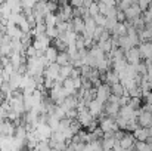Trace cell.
Returning <instances> with one entry per match:
<instances>
[{"label": "cell", "instance_id": "obj_1", "mask_svg": "<svg viewBox=\"0 0 152 151\" xmlns=\"http://www.w3.org/2000/svg\"><path fill=\"white\" fill-rule=\"evenodd\" d=\"M52 127L48 123H37V127H36V135H37V139L42 141V139H49L52 135Z\"/></svg>", "mask_w": 152, "mask_h": 151}, {"label": "cell", "instance_id": "obj_2", "mask_svg": "<svg viewBox=\"0 0 152 151\" xmlns=\"http://www.w3.org/2000/svg\"><path fill=\"white\" fill-rule=\"evenodd\" d=\"M109 95H111V86L109 85H106L105 82H102L101 85L96 88V99H99L101 102H106L108 98H109Z\"/></svg>", "mask_w": 152, "mask_h": 151}, {"label": "cell", "instance_id": "obj_3", "mask_svg": "<svg viewBox=\"0 0 152 151\" xmlns=\"http://www.w3.org/2000/svg\"><path fill=\"white\" fill-rule=\"evenodd\" d=\"M95 117H93V114L89 111V108L86 107V108H83V110H78V114H77V120L80 122V124L83 126V127H87L89 126V123L93 120Z\"/></svg>", "mask_w": 152, "mask_h": 151}, {"label": "cell", "instance_id": "obj_4", "mask_svg": "<svg viewBox=\"0 0 152 151\" xmlns=\"http://www.w3.org/2000/svg\"><path fill=\"white\" fill-rule=\"evenodd\" d=\"M52 45V39L50 37H48L46 34H39V36H36L34 39H33V46L36 48V49H46L48 46H50Z\"/></svg>", "mask_w": 152, "mask_h": 151}, {"label": "cell", "instance_id": "obj_5", "mask_svg": "<svg viewBox=\"0 0 152 151\" xmlns=\"http://www.w3.org/2000/svg\"><path fill=\"white\" fill-rule=\"evenodd\" d=\"M124 58H126V61H127L129 64H133V65L137 64L139 61H142L137 46H133V48H130V49L124 50Z\"/></svg>", "mask_w": 152, "mask_h": 151}, {"label": "cell", "instance_id": "obj_6", "mask_svg": "<svg viewBox=\"0 0 152 151\" xmlns=\"http://www.w3.org/2000/svg\"><path fill=\"white\" fill-rule=\"evenodd\" d=\"M137 49H139V53H140V59H149L152 58V42L148 40V42H140L137 45Z\"/></svg>", "mask_w": 152, "mask_h": 151}, {"label": "cell", "instance_id": "obj_7", "mask_svg": "<svg viewBox=\"0 0 152 151\" xmlns=\"http://www.w3.org/2000/svg\"><path fill=\"white\" fill-rule=\"evenodd\" d=\"M134 136H133V133L132 132H124V136L118 141L120 142V145H121V148L123 150H134Z\"/></svg>", "mask_w": 152, "mask_h": 151}, {"label": "cell", "instance_id": "obj_8", "mask_svg": "<svg viewBox=\"0 0 152 151\" xmlns=\"http://www.w3.org/2000/svg\"><path fill=\"white\" fill-rule=\"evenodd\" d=\"M124 13H126V19H134L142 15V9L139 7L137 3H132L130 6H127L124 9Z\"/></svg>", "mask_w": 152, "mask_h": 151}, {"label": "cell", "instance_id": "obj_9", "mask_svg": "<svg viewBox=\"0 0 152 151\" xmlns=\"http://www.w3.org/2000/svg\"><path fill=\"white\" fill-rule=\"evenodd\" d=\"M87 108H89V111L93 114V117H98L102 111H103V102H101L99 99L95 98V99H92L87 104Z\"/></svg>", "mask_w": 152, "mask_h": 151}, {"label": "cell", "instance_id": "obj_10", "mask_svg": "<svg viewBox=\"0 0 152 151\" xmlns=\"http://www.w3.org/2000/svg\"><path fill=\"white\" fill-rule=\"evenodd\" d=\"M137 123H139V126H143V127L152 126V113H148V111L142 110L140 114L137 116Z\"/></svg>", "mask_w": 152, "mask_h": 151}, {"label": "cell", "instance_id": "obj_11", "mask_svg": "<svg viewBox=\"0 0 152 151\" xmlns=\"http://www.w3.org/2000/svg\"><path fill=\"white\" fill-rule=\"evenodd\" d=\"M103 111H105L108 116H111V117L115 119V116H117L118 111H120V104H117V102H111V101H106V102L103 104Z\"/></svg>", "mask_w": 152, "mask_h": 151}, {"label": "cell", "instance_id": "obj_12", "mask_svg": "<svg viewBox=\"0 0 152 151\" xmlns=\"http://www.w3.org/2000/svg\"><path fill=\"white\" fill-rule=\"evenodd\" d=\"M1 135H13L15 133V124L12 120L9 119H4L3 123H1V130H0Z\"/></svg>", "mask_w": 152, "mask_h": 151}, {"label": "cell", "instance_id": "obj_13", "mask_svg": "<svg viewBox=\"0 0 152 151\" xmlns=\"http://www.w3.org/2000/svg\"><path fill=\"white\" fill-rule=\"evenodd\" d=\"M132 133H133V136H134L136 141H146L148 136H149L148 127H143V126H139V127H137L136 130H133Z\"/></svg>", "mask_w": 152, "mask_h": 151}, {"label": "cell", "instance_id": "obj_14", "mask_svg": "<svg viewBox=\"0 0 152 151\" xmlns=\"http://www.w3.org/2000/svg\"><path fill=\"white\" fill-rule=\"evenodd\" d=\"M71 24H72V30L77 33V34H81L84 31V19L81 16H74L71 19Z\"/></svg>", "mask_w": 152, "mask_h": 151}, {"label": "cell", "instance_id": "obj_15", "mask_svg": "<svg viewBox=\"0 0 152 151\" xmlns=\"http://www.w3.org/2000/svg\"><path fill=\"white\" fill-rule=\"evenodd\" d=\"M111 34H114V36H126L127 34V27H126V24L124 22H118L117 21V24L112 27V30H111Z\"/></svg>", "mask_w": 152, "mask_h": 151}, {"label": "cell", "instance_id": "obj_16", "mask_svg": "<svg viewBox=\"0 0 152 151\" xmlns=\"http://www.w3.org/2000/svg\"><path fill=\"white\" fill-rule=\"evenodd\" d=\"M111 94H112V95H117V96H121V95H124V94H129V91L118 82V83L111 85Z\"/></svg>", "mask_w": 152, "mask_h": 151}, {"label": "cell", "instance_id": "obj_17", "mask_svg": "<svg viewBox=\"0 0 152 151\" xmlns=\"http://www.w3.org/2000/svg\"><path fill=\"white\" fill-rule=\"evenodd\" d=\"M118 48H121L123 50H127V49H130V48H133L132 40L129 39V36H127V34H126V36H120V37H118Z\"/></svg>", "mask_w": 152, "mask_h": 151}, {"label": "cell", "instance_id": "obj_18", "mask_svg": "<svg viewBox=\"0 0 152 151\" xmlns=\"http://www.w3.org/2000/svg\"><path fill=\"white\" fill-rule=\"evenodd\" d=\"M62 86L66 89V92H68L69 95H75V94H77V89L74 88V83H72V79H71V77H66V79L62 82Z\"/></svg>", "mask_w": 152, "mask_h": 151}, {"label": "cell", "instance_id": "obj_19", "mask_svg": "<svg viewBox=\"0 0 152 151\" xmlns=\"http://www.w3.org/2000/svg\"><path fill=\"white\" fill-rule=\"evenodd\" d=\"M56 55H58V49H56L53 45L48 46V48L45 49V56H46L50 62H55V61H56Z\"/></svg>", "mask_w": 152, "mask_h": 151}, {"label": "cell", "instance_id": "obj_20", "mask_svg": "<svg viewBox=\"0 0 152 151\" xmlns=\"http://www.w3.org/2000/svg\"><path fill=\"white\" fill-rule=\"evenodd\" d=\"M72 67H74V65H72L71 62H68V64H65V65H61V68H59V76H61L62 79H66V77H69Z\"/></svg>", "mask_w": 152, "mask_h": 151}, {"label": "cell", "instance_id": "obj_21", "mask_svg": "<svg viewBox=\"0 0 152 151\" xmlns=\"http://www.w3.org/2000/svg\"><path fill=\"white\" fill-rule=\"evenodd\" d=\"M56 22H58V16H56V13L49 12V13L45 15V24H46V27H55Z\"/></svg>", "mask_w": 152, "mask_h": 151}, {"label": "cell", "instance_id": "obj_22", "mask_svg": "<svg viewBox=\"0 0 152 151\" xmlns=\"http://www.w3.org/2000/svg\"><path fill=\"white\" fill-rule=\"evenodd\" d=\"M96 45H98V46H99V48L105 52V55H106V53H109V52H111V49H112V40H111V39L96 42Z\"/></svg>", "mask_w": 152, "mask_h": 151}, {"label": "cell", "instance_id": "obj_23", "mask_svg": "<svg viewBox=\"0 0 152 151\" xmlns=\"http://www.w3.org/2000/svg\"><path fill=\"white\" fill-rule=\"evenodd\" d=\"M55 62H58L59 65H65V64H68V62H69V56H68V53H66L65 50L58 52V55H56V61H55Z\"/></svg>", "mask_w": 152, "mask_h": 151}, {"label": "cell", "instance_id": "obj_24", "mask_svg": "<svg viewBox=\"0 0 152 151\" xmlns=\"http://www.w3.org/2000/svg\"><path fill=\"white\" fill-rule=\"evenodd\" d=\"M52 43H53V46L58 49V52H62V50H66V43L58 36V37H55V39H52Z\"/></svg>", "mask_w": 152, "mask_h": 151}, {"label": "cell", "instance_id": "obj_25", "mask_svg": "<svg viewBox=\"0 0 152 151\" xmlns=\"http://www.w3.org/2000/svg\"><path fill=\"white\" fill-rule=\"evenodd\" d=\"M134 148L139 151H151L152 145L146 141H134Z\"/></svg>", "mask_w": 152, "mask_h": 151}, {"label": "cell", "instance_id": "obj_26", "mask_svg": "<svg viewBox=\"0 0 152 151\" xmlns=\"http://www.w3.org/2000/svg\"><path fill=\"white\" fill-rule=\"evenodd\" d=\"M115 123L118 124V127H120V129L126 130V127H127V123H129V120H127V119H124V117H121L120 114H117V116H115Z\"/></svg>", "mask_w": 152, "mask_h": 151}, {"label": "cell", "instance_id": "obj_27", "mask_svg": "<svg viewBox=\"0 0 152 151\" xmlns=\"http://www.w3.org/2000/svg\"><path fill=\"white\" fill-rule=\"evenodd\" d=\"M142 98H137V96H130V101H129V105L132 107V108H134V110H137V108H140L142 105Z\"/></svg>", "mask_w": 152, "mask_h": 151}, {"label": "cell", "instance_id": "obj_28", "mask_svg": "<svg viewBox=\"0 0 152 151\" xmlns=\"http://www.w3.org/2000/svg\"><path fill=\"white\" fill-rule=\"evenodd\" d=\"M45 34H46L48 37H50V39H55V37H58V36H59V31L56 30V27H46Z\"/></svg>", "mask_w": 152, "mask_h": 151}, {"label": "cell", "instance_id": "obj_29", "mask_svg": "<svg viewBox=\"0 0 152 151\" xmlns=\"http://www.w3.org/2000/svg\"><path fill=\"white\" fill-rule=\"evenodd\" d=\"M0 52H1V56H9L12 48H10V43H1L0 45Z\"/></svg>", "mask_w": 152, "mask_h": 151}, {"label": "cell", "instance_id": "obj_30", "mask_svg": "<svg viewBox=\"0 0 152 151\" xmlns=\"http://www.w3.org/2000/svg\"><path fill=\"white\" fill-rule=\"evenodd\" d=\"M87 12H89V15L90 16H95V15H98L99 13V6H98V1H93L89 7H87Z\"/></svg>", "mask_w": 152, "mask_h": 151}, {"label": "cell", "instance_id": "obj_31", "mask_svg": "<svg viewBox=\"0 0 152 151\" xmlns=\"http://www.w3.org/2000/svg\"><path fill=\"white\" fill-rule=\"evenodd\" d=\"M18 27H19L24 33H30V31H31V25H30V22L27 21V18H24V19L18 24Z\"/></svg>", "mask_w": 152, "mask_h": 151}, {"label": "cell", "instance_id": "obj_32", "mask_svg": "<svg viewBox=\"0 0 152 151\" xmlns=\"http://www.w3.org/2000/svg\"><path fill=\"white\" fill-rule=\"evenodd\" d=\"M24 53H25V56H27V58H33V56H36L37 49H36V48L33 46V43H31V45H28V46L25 48V52H24Z\"/></svg>", "mask_w": 152, "mask_h": 151}, {"label": "cell", "instance_id": "obj_33", "mask_svg": "<svg viewBox=\"0 0 152 151\" xmlns=\"http://www.w3.org/2000/svg\"><path fill=\"white\" fill-rule=\"evenodd\" d=\"M93 19H95L96 25L105 27V22H106V16H105V15H102V13H98V15H95V16H93Z\"/></svg>", "mask_w": 152, "mask_h": 151}, {"label": "cell", "instance_id": "obj_34", "mask_svg": "<svg viewBox=\"0 0 152 151\" xmlns=\"http://www.w3.org/2000/svg\"><path fill=\"white\" fill-rule=\"evenodd\" d=\"M58 1H50V0H48V3H46V9H48V12H56L58 10Z\"/></svg>", "mask_w": 152, "mask_h": 151}, {"label": "cell", "instance_id": "obj_35", "mask_svg": "<svg viewBox=\"0 0 152 151\" xmlns=\"http://www.w3.org/2000/svg\"><path fill=\"white\" fill-rule=\"evenodd\" d=\"M115 18H117V21H118V22H124V21H126V13H124V10H123V9H120L118 6H117Z\"/></svg>", "mask_w": 152, "mask_h": 151}, {"label": "cell", "instance_id": "obj_36", "mask_svg": "<svg viewBox=\"0 0 152 151\" xmlns=\"http://www.w3.org/2000/svg\"><path fill=\"white\" fill-rule=\"evenodd\" d=\"M129 95H130V96H137V98H142V89H140V86H136V88L130 89V91H129Z\"/></svg>", "mask_w": 152, "mask_h": 151}, {"label": "cell", "instance_id": "obj_37", "mask_svg": "<svg viewBox=\"0 0 152 151\" xmlns=\"http://www.w3.org/2000/svg\"><path fill=\"white\" fill-rule=\"evenodd\" d=\"M75 46H77V49H83L84 48V37H83V34H77Z\"/></svg>", "mask_w": 152, "mask_h": 151}, {"label": "cell", "instance_id": "obj_38", "mask_svg": "<svg viewBox=\"0 0 152 151\" xmlns=\"http://www.w3.org/2000/svg\"><path fill=\"white\" fill-rule=\"evenodd\" d=\"M102 31H103V27H101V25H96V28L93 30V40H95V42H98V40H99Z\"/></svg>", "mask_w": 152, "mask_h": 151}, {"label": "cell", "instance_id": "obj_39", "mask_svg": "<svg viewBox=\"0 0 152 151\" xmlns=\"http://www.w3.org/2000/svg\"><path fill=\"white\" fill-rule=\"evenodd\" d=\"M98 6H99V13L106 15V12H108V4H105L102 0H98Z\"/></svg>", "mask_w": 152, "mask_h": 151}, {"label": "cell", "instance_id": "obj_40", "mask_svg": "<svg viewBox=\"0 0 152 151\" xmlns=\"http://www.w3.org/2000/svg\"><path fill=\"white\" fill-rule=\"evenodd\" d=\"M55 83H56V82H55L53 79H49V77H45V88H46L48 91H49V89H52V88L55 86Z\"/></svg>", "mask_w": 152, "mask_h": 151}, {"label": "cell", "instance_id": "obj_41", "mask_svg": "<svg viewBox=\"0 0 152 151\" xmlns=\"http://www.w3.org/2000/svg\"><path fill=\"white\" fill-rule=\"evenodd\" d=\"M72 83H74V88L75 89H80L81 88V77L78 76V77H74L72 79Z\"/></svg>", "mask_w": 152, "mask_h": 151}, {"label": "cell", "instance_id": "obj_42", "mask_svg": "<svg viewBox=\"0 0 152 151\" xmlns=\"http://www.w3.org/2000/svg\"><path fill=\"white\" fill-rule=\"evenodd\" d=\"M68 3H69L72 7H75V6H83V0H68Z\"/></svg>", "mask_w": 152, "mask_h": 151}, {"label": "cell", "instance_id": "obj_43", "mask_svg": "<svg viewBox=\"0 0 152 151\" xmlns=\"http://www.w3.org/2000/svg\"><path fill=\"white\" fill-rule=\"evenodd\" d=\"M9 62H10V59H9V56H1V58H0V64H1L3 67H6V65H7Z\"/></svg>", "mask_w": 152, "mask_h": 151}, {"label": "cell", "instance_id": "obj_44", "mask_svg": "<svg viewBox=\"0 0 152 151\" xmlns=\"http://www.w3.org/2000/svg\"><path fill=\"white\" fill-rule=\"evenodd\" d=\"M142 110H145V111H148V113H152V104H149V102H146V104H143V107H142Z\"/></svg>", "mask_w": 152, "mask_h": 151}, {"label": "cell", "instance_id": "obj_45", "mask_svg": "<svg viewBox=\"0 0 152 151\" xmlns=\"http://www.w3.org/2000/svg\"><path fill=\"white\" fill-rule=\"evenodd\" d=\"M92 3H93V0H83V6L84 7H89Z\"/></svg>", "mask_w": 152, "mask_h": 151}, {"label": "cell", "instance_id": "obj_46", "mask_svg": "<svg viewBox=\"0 0 152 151\" xmlns=\"http://www.w3.org/2000/svg\"><path fill=\"white\" fill-rule=\"evenodd\" d=\"M0 33H6V27L0 22Z\"/></svg>", "mask_w": 152, "mask_h": 151}, {"label": "cell", "instance_id": "obj_47", "mask_svg": "<svg viewBox=\"0 0 152 151\" xmlns=\"http://www.w3.org/2000/svg\"><path fill=\"white\" fill-rule=\"evenodd\" d=\"M4 80H3V77H1V74H0V86H1V83H3Z\"/></svg>", "mask_w": 152, "mask_h": 151}, {"label": "cell", "instance_id": "obj_48", "mask_svg": "<svg viewBox=\"0 0 152 151\" xmlns=\"http://www.w3.org/2000/svg\"><path fill=\"white\" fill-rule=\"evenodd\" d=\"M3 99V92H1V89H0V101Z\"/></svg>", "mask_w": 152, "mask_h": 151}, {"label": "cell", "instance_id": "obj_49", "mask_svg": "<svg viewBox=\"0 0 152 151\" xmlns=\"http://www.w3.org/2000/svg\"><path fill=\"white\" fill-rule=\"evenodd\" d=\"M50 1H59V0H50Z\"/></svg>", "mask_w": 152, "mask_h": 151}]
</instances>
